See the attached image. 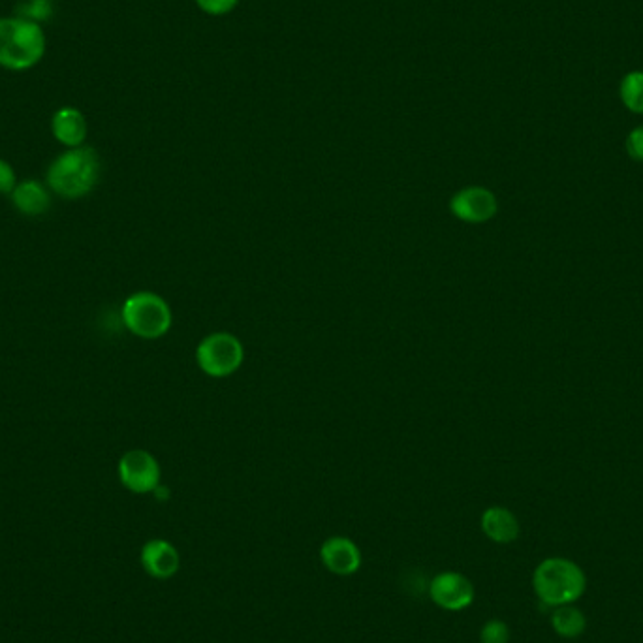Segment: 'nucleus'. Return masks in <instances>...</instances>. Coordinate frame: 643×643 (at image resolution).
Instances as JSON below:
<instances>
[{
  "mask_svg": "<svg viewBox=\"0 0 643 643\" xmlns=\"http://www.w3.org/2000/svg\"><path fill=\"white\" fill-rule=\"evenodd\" d=\"M322 565L335 576H352L361 568V551L346 536H331L320 548Z\"/></svg>",
  "mask_w": 643,
  "mask_h": 643,
  "instance_id": "obj_9",
  "label": "nucleus"
},
{
  "mask_svg": "<svg viewBox=\"0 0 643 643\" xmlns=\"http://www.w3.org/2000/svg\"><path fill=\"white\" fill-rule=\"evenodd\" d=\"M46 55L44 29L25 17H0V66L23 72Z\"/></svg>",
  "mask_w": 643,
  "mask_h": 643,
  "instance_id": "obj_2",
  "label": "nucleus"
},
{
  "mask_svg": "<svg viewBox=\"0 0 643 643\" xmlns=\"http://www.w3.org/2000/svg\"><path fill=\"white\" fill-rule=\"evenodd\" d=\"M533 587L540 602L559 608L580 600L587 589V578L576 563L563 557H551L536 566Z\"/></svg>",
  "mask_w": 643,
  "mask_h": 643,
  "instance_id": "obj_3",
  "label": "nucleus"
},
{
  "mask_svg": "<svg viewBox=\"0 0 643 643\" xmlns=\"http://www.w3.org/2000/svg\"><path fill=\"white\" fill-rule=\"evenodd\" d=\"M510 642V628L499 619H491L480 630V643H508Z\"/></svg>",
  "mask_w": 643,
  "mask_h": 643,
  "instance_id": "obj_17",
  "label": "nucleus"
},
{
  "mask_svg": "<svg viewBox=\"0 0 643 643\" xmlns=\"http://www.w3.org/2000/svg\"><path fill=\"white\" fill-rule=\"evenodd\" d=\"M53 14V4L51 0H25L19 6V17H25L29 21H34L40 25V21H46Z\"/></svg>",
  "mask_w": 643,
  "mask_h": 643,
  "instance_id": "obj_16",
  "label": "nucleus"
},
{
  "mask_svg": "<svg viewBox=\"0 0 643 643\" xmlns=\"http://www.w3.org/2000/svg\"><path fill=\"white\" fill-rule=\"evenodd\" d=\"M619 98L628 111L643 115V70H630L619 83Z\"/></svg>",
  "mask_w": 643,
  "mask_h": 643,
  "instance_id": "obj_15",
  "label": "nucleus"
},
{
  "mask_svg": "<svg viewBox=\"0 0 643 643\" xmlns=\"http://www.w3.org/2000/svg\"><path fill=\"white\" fill-rule=\"evenodd\" d=\"M196 6L207 16L220 17L232 14L239 0H194Z\"/></svg>",
  "mask_w": 643,
  "mask_h": 643,
  "instance_id": "obj_18",
  "label": "nucleus"
},
{
  "mask_svg": "<svg viewBox=\"0 0 643 643\" xmlns=\"http://www.w3.org/2000/svg\"><path fill=\"white\" fill-rule=\"evenodd\" d=\"M100 179V157L93 147L66 149L48 168V187L64 200H78L95 189Z\"/></svg>",
  "mask_w": 643,
  "mask_h": 643,
  "instance_id": "obj_1",
  "label": "nucleus"
},
{
  "mask_svg": "<svg viewBox=\"0 0 643 643\" xmlns=\"http://www.w3.org/2000/svg\"><path fill=\"white\" fill-rule=\"evenodd\" d=\"M474 595L472 581L454 570L440 572L429 583L431 600L446 612H461L469 608L474 602Z\"/></svg>",
  "mask_w": 643,
  "mask_h": 643,
  "instance_id": "obj_7",
  "label": "nucleus"
},
{
  "mask_svg": "<svg viewBox=\"0 0 643 643\" xmlns=\"http://www.w3.org/2000/svg\"><path fill=\"white\" fill-rule=\"evenodd\" d=\"M243 360V345L232 333H211L196 348L198 367L209 377H230L241 367Z\"/></svg>",
  "mask_w": 643,
  "mask_h": 643,
  "instance_id": "obj_5",
  "label": "nucleus"
},
{
  "mask_svg": "<svg viewBox=\"0 0 643 643\" xmlns=\"http://www.w3.org/2000/svg\"><path fill=\"white\" fill-rule=\"evenodd\" d=\"M625 147L628 157L636 162H643V126H636L634 130H630Z\"/></svg>",
  "mask_w": 643,
  "mask_h": 643,
  "instance_id": "obj_19",
  "label": "nucleus"
},
{
  "mask_svg": "<svg viewBox=\"0 0 643 643\" xmlns=\"http://www.w3.org/2000/svg\"><path fill=\"white\" fill-rule=\"evenodd\" d=\"M121 484L138 495L153 493L160 486V465L157 457L145 450H130L119 461Z\"/></svg>",
  "mask_w": 643,
  "mask_h": 643,
  "instance_id": "obj_6",
  "label": "nucleus"
},
{
  "mask_svg": "<svg viewBox=\"0 0 643 643\" xmlns=\"http://www.w3.org/2000/svg\"><path fill=\"white\" fill-rule=\"evenodd\" d=\"M140 559H142L143 570L155 580H170L181 566V557L177 548L160 538L149 540L143 546Z\"/></svg>",
  "mask_w": 643,
  "mask_h": 643,
  "instance_id": "obj_10",
  "label": "nucleus"
},
{
  "mask_svg": "<svg viewBox=\"0 0 643 643\" xmlns=\"http://www.w3.org/2000/svg\"><path fill=\"white\" fill-rule=\"evenodd\" d=\"M51 132H53V138L63 143L64 147L76 149V147H83V143L87 140L89 125L85 115L78 108L64 106L53 113Z\"/></svg>",
  "mask_w": 643,
  "mask_h": 643,
  "instance_id": "obj_11",
  "label": "nucleus"
},
{
  "mask_svg": "<svg viewBox=\"0 0 643 643\" xmlns=\"http://www.w3.org/2000/svg\"><path fill=\"white\" fill-rule=\"evenodd\" d=\"M482 531L495 544H510L518 540L519 521L508 508L491 506L482 514Z\"/></svg>",
  "mask_w": 643,
  "mask_h": 643,
  "instance_id": "obj_12",
  "label": "nucleus"
},
{
  "mask_svg": "<svg viewBox=\"0 0 643 643\" xmlns=\"http://www.w3.org/2000/svg\"><path fill=\"white\" fill-rule=\"evenodd\" d=\"M126 330L140 339H160L172 328V309L155 292H136L123 305Z\"/></svg>",
  "mask_w": 643,
  "mask_h": 643,
  "instance_id": "obj_4",
  "label": "nucleus"
},
{
  "mask_svg": "<svg viewBox=\"0 0 643 643\" xmlns=\"http://www.w3.org/2000/svg\"><path fill=\"white\" fill-rule=\"evenodd\" d=\"M10 196H12V202L16 205L17 211L27 217H40V215L48 213V209L51 207L49 190L36 179L17 183L16 189Z\"/></svg>",
  "mask_w": 643,
  "mask_h": 643,
  "instance_id": "obj_13",
  "label": "nucleus"
},
{
  "mask_svg": "<svg viewBox=\"0 0 643 643\" xmlns=\"http://www.w3.org/2000/svg\"><path fill=\"white\" fill-rule=\"evenodd\" d=\"M551 627L563 638H578L585 632L587 619L578 608H574L572 604H565L555 608L551 615Z\"/></svg>",
  "mask_w": 643,
  "mask_h": 643,
  "instance_id": "obj_14",
  "label": "nucleus"
},
{
  "mask_svg": "<svg viewBox=\"0 0 643 643\" xmlns=\"http://www.w3.org/2000/svg\"><path fill=\"white\" fill-rule=\"evenodd\" d=\"M452 215L469 224H482L493 219L499 211L497 198L484 187H467L455 192L450 200Z\"/></svg>",
  "mask_w": 643,
  "mask_h": 643,
  "instance_id": "obj_8",
  "label": "nucleus"
},
{
  "mask_svg": "<svg viewBox=\"0 0 643 643\" xmlns=\"http://www.w3.org/2000/svg\"><path fill=\"white\" fill-rule=\"evenodd\" d=\"M17 187V177L10 162L0 158V194H12Z\"/></svg>",
  "mask_w": 643,
  "mask_h": 643,
  "instance_id": "obj_20",
  "label": "nucleus"
}]
</instances>
